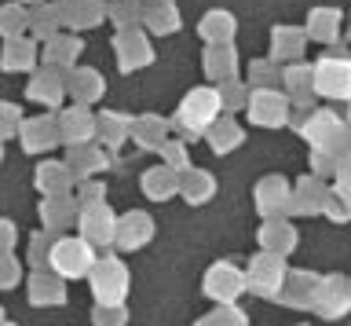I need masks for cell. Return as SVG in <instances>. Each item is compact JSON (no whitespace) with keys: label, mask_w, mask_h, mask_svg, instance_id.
<instances>
[{"label":"cell","mask_w":351,"mask_h":326,"mask_svg":"<svg viewBox=\"0 0 351 326\" xmlns=\"http://www.w3.org/2000/svg\"><path fill=\"white\" fill-rule=\"evenodd\" d=\"M216 117V95L213 92H194L191 100L183 103V125L202 132V128Z\"/></svg>","instance_id":"1"}]
</instances>
